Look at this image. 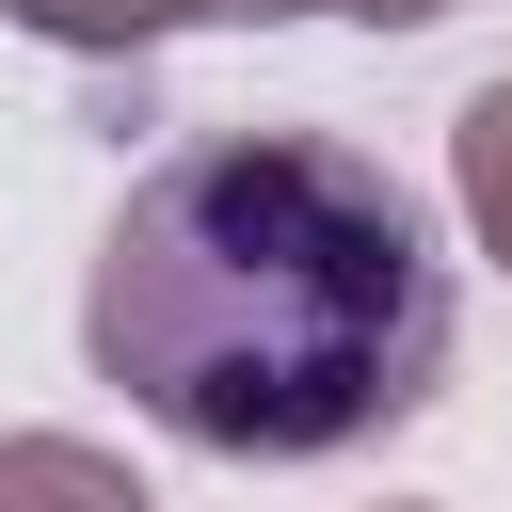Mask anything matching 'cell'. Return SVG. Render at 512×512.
Wrapping results in <instances>:
<instances>
[{
	"mask_svg": "<svg viewBox=\"0 0 512 512\" xmlns=\"http://www.w3.org/2000/svg\"><path fill=\"white\" fill-rule=\"evenodd\" d=\"M448 192H464V240L512 272V80H480L448 112Z\"/></svg>",
	"mask_w": 512,
	"mask_h": 512,
	"instance_id": "4",
	"label": "cell"
},
{
	"mask_svg": "<svg viewBox=\"0 0 512 512\" xmlns=\"http://www.w3.org/2000/svg\"><path fill=\"white\" fill-rule=\"evenodd\" d=\"M384 512H432V496H384Z\"/></svg>",
	"mask_w": 512,
	"mask_h": 512,
	"instance_id": "6",
	"label": "cell"
},
{
	"mask_svg": "<svg viewBox=\"0 0 512 512\" xmlns=\"http://www.w3.org/2000/svg\"><path fill=\"white\" fill-rule=\"evenodd\" d=\"M80 368L208 464H336L448 384L432 208L336 128H192L80 272Z\"/></svg>",
	"mask_w": 512,
	"mask_h": 512,
	"instance_id": "1",
	"label": "cell"
},
{
	"mask_svg": "<svg viewBox=\"0 0 512 512\" xmlns=\"http://www.w3.org/2000/svg\"><path fill=\"white\" fill-rule=\"evenodd\" d=\"M32 48H64V64H144V48H176V32H208V0H0Z\"/></svg>",
	"mask_w": 512,
	"mask_h": 512,
	"instance_id": "3",
	"label": "cell"
},
{
	"mask_svg": "<svg viewBox=\"0 0 512 512\" xmlns=\"http://www.w3.org/2000/svg\"><path fill=\"white\" fill-rule=\"evenodd\" d=\"M0 512H160V496L96 432H0Z\"/></svg>",
	"mask_w": 512,
	"mask_h": 512,
	"instance_id": "2",
	"label": "cell"
},
{
	"mask_svg": "<svg viewBox=\"0 0 512 512\" xmlns=\"http://www.w3.org/2000/svg\"><path fill=\"white\" fill-rule=\"evenodd\" d=\"M320 16H352V32H432L448 0H320Z\"/></svg>",
	"mask_w": 512,
	"mask_h": 512,
	"instance_id": "5",
	"label": "cell"
}]
</instances>
